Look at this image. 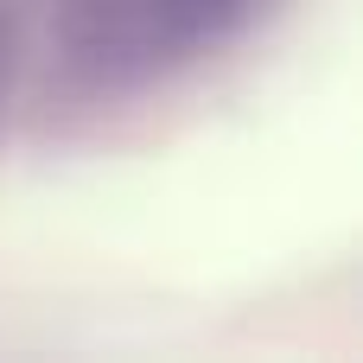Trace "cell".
Wrapping results in <instances>:
<instances>
[{"label":"cell","mask_w":363,"mask_h":363,"mask_svg":"<svg viewBox=\"0 0 363 363\" xmlns=\"http://www.w3.org/2000/svg\"><path fill=\"white\" fill-rule=\"evenodd\" d=\"M236 0H128V19L147 32V38H160V45H179V38H198V32H211L223 13H230Z\"/></svg>","instance_id":"1"}]
</instances>
